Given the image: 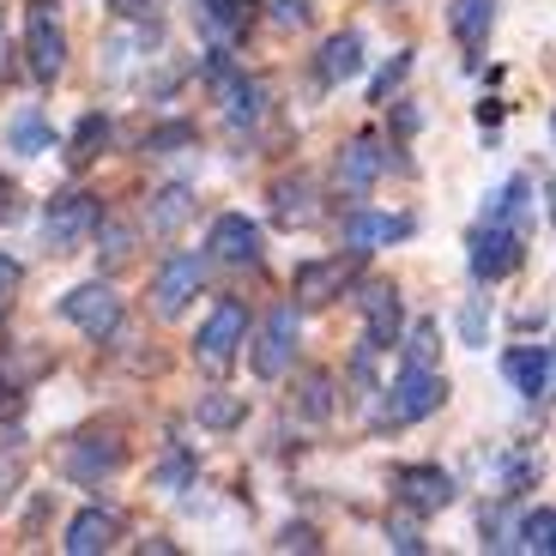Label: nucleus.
<instances>
[{"label":"nucleus","mask_w":556,"mask_h":556,"mask_svg":"<svg viewBox=\"0 0 556 556\" xmlns=\"http://www.w3.org/2000/svg\"><path fill=\"white\" fill-rule=\"evenodd\" d=\"M242 339H249V308H242L237 296H218L212 315L200 320V333H194V363L206 376H224V369L242 357Z\"/></svg>","instance_id":"obj_1"},{"label":"nucleus","mask_w":556,"mask_h":556,"mask_svg":"<svg viewBox=\"0 0 556 556\" xmlns=\"http://www.w3.org/2000/svg\"><path fill=\"white\" fill-rule=\"evenodd\" d=\"M98 194H85V188H67V194L49 200V212H42V249L49 254H79L85 242L98 237Z\"/></svg>","instance_id":"obj_2"},{"label":"nucleus","mask_w":556,"mask_h":556,"mask_svg":"<svg viewBox=\"0 0 556 556\" xmlns=\"http://www.w3.org/2000/svg\"><path fill=\"white\" fill-rule=\"evenodd\" d=\"M447 400V381L442 369H417V363H400V376H393L388 388V405H381V417L388 424H424V417H435Z\"/></svg>","instance_id":"obj_3"},{"label":"nucleus","mask_w":556,"mask_h":556,"mask_svg":"<svg viewBox=\"0 0 556 556\" xmlns=\"http://www.w3.org/2000/svg\"><path fill=\"white\" fill-rule=\"evenodd\" d=\"M520 261H527V230L520 224L484 218L472 230V278L478 285H496V278L520 273Z\"/></svg>","instance_id":"obj_4"},{"label":"nucleus","mask_w":556,"mask_h":556,"mask_svg":"<svg viewBox=\"0 0 556 556\" xmlns=\"http://www.w3.org/2000/svg\"><path fill=\"white\" fill-rule=\"evenodd\" d=\"M25 49H30V73H37V85H55L61 73H67V30H61V18H55V0H30Z\"/></svg>","instance_id":"obj_5"},{"label":"nucleus","mask_w":556,"mask_h":556,"mask_svg":"<svg viewBox=\"0 0 556 556\" xmlns=\"http://www.w3.org/2000/svg\"><path fill=\"white\" fill-rule=\"evenodd\" d=\"M291 357H296V308L273 303L261 320V333H254V345H249V363L261 381H278V376H291Z\"/></svg>","instance_id":"obj_6"},{"label":"nucleus","mask_w":556,"mask_h":556,"mask_svg":"<svg viewBox=\"0 0 556 556\" xmlns=\"http://www.w3.org/2000/svg\"><path fill=\"white\" fill-rule=\"evenodd\" d=\"M200 285H206V254L176 249L164 266H157V278H152V308H157L164 320H176L181 308L200 296Z\"/></svg>","instance_id":"obj_7"},{"label":"nucleus","mask_w":556,"mask_h":556,"mask_svg":"<svg viewBox=\"0 0 556 556\" xmlns=\"http://www.w3.org/2000/svg\"><path fill=\"white\" fill-rule=\"evenodd\" d=\"M61 315H67L85 339H115V327H122V296H115V285L91 278V285H73V291L61 296Z\"/></svg>","instance_id":"obj_8"},{"label":"nucleus","mask_w":556,"mask_h":556,"mask_svg":"<svg viewBox=\"0 0 556 556\" xmlns=\"http://www.w3.org/2000/svg\"><path fill=\"white\" fill-rule=\"evenodd\" d=\"M417 230V218L412 212H369V206H351L345 212V224H339V237H345V254H376V249H388V242H405Z\"/></svg>","instance_id":"obj_9"},{"label":"nucleus","mask_w":556,"mask_h":556,"mask_svg":"<svg viewBox=\"0 0 556 556\" xmlns=\"http://www.w3.org/2000/svg\"><path fill=\"white\" fill-rule=\"evenodd\" d=\"M381 169H388L381 139L376 134H357V139H345V152L333 157V188L345 200H369V188L381 181Z\"/></svg>","instance_id":"obj_10"},{"label":"nucleus","mask_w":556,"mask_h":556,"mask_svg":"<svg viewBox=\"0 0 556 556\" xmlns=\"http://www.w3.org/2000/svg\"><path fill=\"white\" fill-rule=\"evenodd\" d=\"M351 278H357V254H345V261H303L296 266V285H291V296L303 308H327L339 291H351Z\"/></svg>","instance_id":"obj_11"},{"label":"nucleus","mask_w":556,"mask_h":556,"mask_svg":"<svg viewBox=\"0 0 556 556\" xmlns=\"http://www.w3.org/2000/svg\"><path fill=\"white\" fill-rule=\"evenodd\" d=\"M393 496L412 508V515H442L447 502H454V478L442 466H400L393 472Z\"/></svg>","instance_id":"obj_12"},{"label":"nucleus","mask_w":556,"mask_h":556,"mask_svg":"<svg viewBox=\"0 0 556 556\" xmlns=\"http://www.w3.org/2000/svg\"><path fill=\"white\" fill-rule=\"evenodd\" d=\"M206 254L224 266H254L261 261V224L242 218V212H218L212 218V237H206Z\"/></svg>","instance_id":"obj_13"},{"label":"nucleus","mask_w":556,"mask_h":556,"mask_svg":"<svg viewBox=\"0 0 556 556\" xmlns=\"http://www.w3.org/2000/svg\"><path fill=\"white\" fill-rule=\"evenodd\" d=\"M212 79H218V103L230 127H254L266 115V85L249 79V73H230L224 61H212Z\"/></svg>","instance_id":"obj_14"},{"label":"nucleus","mask_w":556,"mask_h":556,"mask_svg":"<svg viewBox=\"0 0 556 556\" xmlns=\"http://www.w3.org/2000/svg\"><path fill=\"white\" fill-rule=\"evenodd\" d=\"M357 308H363V345L388 351L393 339H400V291H393V285H363Z\"/></svg>","instance_id":"obj_15"},{"label":"nucleus","mask_w":556,"mask_h":556,"mask_svg":"<svg viewBox=\"0 0 556 556\" xmlns=\"http://www.w3.org/2000/svg\"><path fill=\"white\" fill-rule=\"evenodd\" d=\"M115 539H122V515H110V508H79L67 539H61V551L67 556H103V551H115Z\"/></svg>","instance_id":"obj_16"},{"label":"nucleus","mask_w":556,"mask_h":556,"mask_svg":"<svg viewBox=\"0 0 556 556\" xmlns=\"http://www.w3.org/2000/svg\"><path fill=\"white\" fill-rule=\"evenodd\" d=\"M249 7L254 0H194V18H200V30H206L212 49H237L242 30H249V18H254Z\"/></svg>","instance_id":"obj_17"},{"label":"nucleus","mask_w":556,"mask_h":556,"mask_svg":"<svg viewBox=\"0 0 556 556\" xmlns=\"http://www.w3.org/2000/svg\"><path fill=\"white\" fill-rule=\"evenodd\" d=\"M115 466H122V442H110V435H85V442H73L67 454H61V472L73 478V484H98V478H110Z\"/></svg>","instance_id":"obj_18"},{"label":"nucleus","mask_w":556,"mask_h":556,"mask_svg":"<svg viewBox=\"0 0 556 556\" xmlns=\"http://www.w3.org/2000/svg\"><path fill=\"white\" fill-rule=\"evenodd\" d=\"M447 30H454V42L478 61L490 30H496V0H454V7H447Z\"/></svg>","instance_id":"obj_19"},{"label":"nucleus","mask_w":556,"mask_h":556,"mask_svg":"<svg viewBox=\"0 0 556 556\" xmlns=\"http://www.w3.org/2000/svg\"><path fill=\"white\" fill-rule=\"evenodd\" d=\"M357 67H363V30H333V37L320 42V55H315L320 85H345V79H357Z\"/></svg>","instance_id":"obj_20"},{"label":"nucleus","mask_w":556,"mask_h":556,"mask_svg":"<svg viewBox=\"0 0 556 556\" xmlns=\"http://www.w3.org/2000/svg\"><path fill=\"white\" fill-rule=\"evenodd\" d=\"M273 224L278 230H303V224H315V181L308 176L273 181Z\"/></svg>","instance_id":"obj_21"},{"label":"nucleus","mask_w":556,"mask_h":556,"mask_svg":"<svg viewBox=\"0 0 556 556\" xmlns=\"http://www.w3.org/2000/svg\"><path fill=\"white\" fill-rule=\"evenodd\" d=\"M188 218H194V188H188V181H169V188H157V194L146 200V224H152L157 237H181Z\"/></svg>","instance_id":"obj_22"},{"label":"nucleus","mask_w":556,"mask_h":556,"mask_svg":"<svg viewBox=\"0 0 556 556\" xmlns=\"http://www.w3.org/2000/svg\"><path fill=\"white\" fill-rule=\"evenodd\" d=\"M502 376L515 381V393L544 400V393H551V357H544V345H515L502 357Z\"/></svg>","instance_id":"obj_23"},{"label":"nucleus","mask_w":556,"mask_h":556,"mask_svg":"<svg viewBox=\"0 0 556 556\" xmlns=\"http://www.w3.org/2000/svg\"><path fill=\"white\" fill-rule=\"evenodd\" d=\"M103 146H110V122H103L98 110L79 115V127H73V146H67V164L73 169H91L103 157Z\"/></svg>","instance_id":"obj_24"},{"label":"nucleus","mask_w":556,"mask_h":556,"mask_svg":"<svg viewBox=\"0 0 556 556\" xmlns=\"http://www.w3.org/2000/svg\"><path fill=\"white\" fill-rule=\"evenodd\" d=\"M515 527H520L515 496H502L496 508H484V515H478V539H484V551H515Z\"/></svg>","instance_id":"obj_25"},{"label":"nucleus","mask_w":556,"mask_h":556,"mask_svg":"<svg viewBox=\"0 0 556 556\" xmlns=\"http://www.w3.org/2000/svg\"><path fill=\"white\" fill-rule=\"evenodd\" d=\"M515 551L556 556V508H532V515H520V527H515Z\"/></svg>","instance_id":"obj_26"},{"label":"nucleus","mask_w":556,"mask_h":556,"mask_svg":"<svg viewBox=\"0 0 556 556\" xmlns=\"http://www.w3.org/2000/svg\"><path fill=\"white\" fill-rule=\"evenodd\" d=\"M242 417H249L242 393H206V400L194 405V424H200V430H237Z\"/></svg>","instance_id":"obj_27"},{"label":"nucleus","mask_w":556,"mask_h":556,"mask_svg":"<svg viewBox=\"0 0 556 556\" xmlns=\"http://www.w3.org/2000/svg\"><path fill=\"white\" fill-rule=\"evenodd\" d=\"M7 139H13V152H25V157H42L55 146V134H49V122H42L37 110H18L13 127H7Z\"/></svg>","instance_id":"obj_28"},{"label":"nucleus","mask_w":556,"mask_h":556,"mask_svg":"<svg viewBox=\"0 0 556 556\" xmlns=\"http://www.w3.org/2000/svg\"><path fill=\"white\" fill-rule=\"evenodd\" d=\"M539 484V454L532 447H508L502 454V496H527Z\"/></svg>","instance_id":"obj_29"},{"label":"nucleus","mask_w":556,"mask_h":556,"mask_svg":"<svg viewBox=\"0 0 556 556\" xmlns=\"http://www.w3.org/2000/svg\"><path fill=\"white\" fill-rule=\"evenodd\" d=\"M435 357H442V327H435V320H417L412 339H405V363H417V369H435Z\"/></svg>","instance_id":"obj_30"},{"label":"nucleus","mask_w":556,"mask_h":556,"mask_svg":"<svg viewBox=\"0 0 556 556\" xmlns=\"http://www.w3.org/2000/svg\"><path fill=\"white\" fill-rule=\"evenodd\" d=\"M98 249H103V261H110V266H122L127 254H134V230L115 224V218H98Z\"/></svg>","instance_id":"obj_31"},{"label":"nucleus","mask_w":556,"mask_h":556,"mask_svg":"<svg viewBox=\"0 0 556 556\" xmlns=\"http://www.w3.org/2000/svg\"><path fill=\"white\" fill-rule=\"evenodd\" d=\"M405 73H412V49H405V55H393L388 67L376 73V85H369V103H388L393 91H400V79H405Z\"/></svg>","instance_id":"obj_32"},{"label":"nucleus","mask_w":556,"mask_h":556,"mask_svg":"<svg viewBox=\"0 0 556 556\" xmlns=\"http://www.w3.org/2000/svg\"><path fill=\"white\" fill-rule=\"evenodd\" d=\"M484 333H490V308H484V296H472V303L459 308V339L466 345H484Z\"/></svg>","instance_id":"obj_33"},{"label":"nucleus","mask_w":556,"mask_h":556,"mask_svg":"<svg viewBox=\"0 0 556 556\" xmlns=\"http://www.w3.org/2000/svg\"><path fill=\"white\" fill-rule=\"evenodd\" d=\"M303 412L308 417L333 412V376H303Z\"/></svg>","instance_id":"obj_34"},{"label":"nucleus","mask_w":556,"mask_h":556,"mask_svg":"<svg viewBox=\"0 0 556 556\" xmlns=\"http://www.w3.org/2000/svg\"><path fill=\"white\" fill-rule=\"evenodd\" d=\"M18 285H25V266L13 261V254L0 249V315L13 308V296H18Z\"/></svg>","instance_id":"obj_35"},{"label":"nucleus","mask_w":556,"mask_h":556,"mask_svg":"<svg viewBox=\"0 0 556 556\" xmlns=\"http://www.w3.org/2000/svg\"><path fill=\"white\" fill-rule=\"evenodd\" d=\"M122 25H157V0H110Z\"/></svg>","instance_id":"obj_36"},{"label":"nucleus","mask_w":556,"mask_h":556,"mask_svg":"<svg viewBox=\"0 0 556 556\" xmlns=\"http://www.w3.org/2000/svg\"><path fill=\"white\" fill-rule=\"evenodd\" d=\"M188 478H194V459H188V454H176V459L157 466V490H181Z\"/></svg>","instance_id":"obj_37"},{"label":"nucleus","mask_w":556,"mask_h":556,"mask_svg":"<svg viewBox=\"0 0 556 556\" xmlns=\"http://www.w3.org/2000/svg\"><path fill=\"white\" fill-rule=\"evenodd\" d=\"M388 544H393V551H405V556H417V551H424V532H417L412 520H388Z\"/></svg>","instance_id":"obj_38"},{"label":"nucleus","mask_w":556,"mask_h":556,"mask_svg":"<svg viewBox=\"0 0 556 556\" xmlns=\"http://www.w3.org/2000/svg\"><path fill=\"white\" fill-rule=\"evenodd\" d=\"M273 25L303 30V25H308V0H273Z\"/></svg>","instance_id":"obj_39"},{"label":"nucleus","mask_w":556,"mask_h":556,"mask_svg":"<svg viewBox=\"0 0 556 556\" xmlns=\"http://www.w3.org/2000/svg\"><path fill=\"white\" fill-rule=\"evenodd\" d=\"M188 139H194V127H188V122H176V127H157V134L146 139V152H169V146H188Z\"/></svg>","instance_id":"obj_40"},{"label":"nucleus","mask_w":556,"mask_h":556,"mask_svg":"<svg viewBox=\"0 0 556 556\" xmlns=\"http://www.w3.org/2000/svg\"><path fill=\"white\" fill-rule=\"evenodd\" d=\"M25 212V194H18V181H0V224H18Z\"/></svg>","instance_id":"obj_41"},{"label":"nucleus","mask_w":556,"mask_h":556,"mask_svg":"<svg viewBox=\"0 0 556 556\" xmlns=\"http://www.w3.org/2000/svg\"><path fill=\"white\" fill-rule=\"evenodd\" d=\"M291 544H296V551H320V539H315L308 527H285V539H278V551H291Z\"/></svg>","instance_id":"obj_42"},{"label":"nucleus","mask_w":556,"mask_h":556,"mask_svg":"<svg viewBox=\"0 0 556 556\" xmlns=\"http://www.w3.org/2000/svg\"><path fill=\"white\" fill-rule=\"evenodd\" d=\"M13 73V37H7V25H0V79Z\"/></svg>","instance_id":"obj_43"},{"label":"nucleus","mask_w":556,"mask_h":556,"mask_svg":"<svg viewBox=\"0 0 556 556\" xmlns=\"http://www.w3.org/2000/svg\"><path fill=\"white\" fill-rule=\"evenodd\" d=\"M544 357H551V393L544 400H556V345H544Z\"/></svg>","instance_id":"obj_44"},{"label":"nucleus","mask_w":556,"mask_h":556,"mask_svg":"<svg viewBox=\"0 0 556 556\" xmlns=\"http://www.w3.org/2000/svg\"><path fill=\"white\" fill-rule=\"evenodd\" d=\"M551 134H556V122H551Z\"/></svg>","instance_id":"obj_45"},{"label":"nucleus","mask_w":556,"mask_h":556,"mask_svg":"<svg viewBox=\"0 0 556 556\" xmlns=\"http://www.w3.org/2000/svg\"><path fill=\"white\" fill-rule=\"evenodd\" d=\"M0 393H7V388H0Z\"/></svg>","instance_id":"obj_46"},{"label":"nucleus","mask_w":556,"mask_h":556,"mask_svg":"<svg viewBox=\"0 0 556 556\" xmlns=\"http://www.w3.org/2000/svg\"><path fill=\"white\" fill-rule=\"evenodd\" d=\"M388 7H393V0H388Z\"/></svg>","instance_id":"obj_47"}]
</instances>
